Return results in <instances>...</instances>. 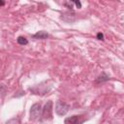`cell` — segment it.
I'll return each instance as SVG.
<instances>
[{
    "mask_svg": "<svg viewBox=\"0 0 124 124\" xmlns=\"http://www.w3.org/2000/svg\"><path fill=\"white\" fill-rule=\"evenodd\" d=\"M82 122H83V118L81 115H72L64 120L65 124H81Z\"/></svg>",
    "mask_w": 124,
    "mask_h": 124,
    "instance_id": "277c9868",
    "label": "cell"
},
{
    "mask_svg": "<svg viewBox=\"0 0 124 124\" xmlns=\"http://www.w3.org/2000/svg\"><path fill=\"white\" fill-rule=\"evenodd\" d=\"M16 41H17V43H18L19 45H22V46H25V45L28 44L27 39H26L25 37H23V36H19V37H17Z\"/></svg>",
    "mask_w": 124,
    "mask_h": 124,
    "instance_id": "52a82bcc",
    "label": "cell"
},
{
    "mask_svg": "<svg viewBox=\"0 0 124 124\" xmlns=\"http://www.w3.org/2000/svg\"><path fill=\"white\" fill-rule=\"evenodd\" d=\"M42 112V106L39 103H35L32 105L30 108V119L31 120H36L41 116Z\"/></svg>",
    "mask_w": 124,
    "mask_h": 124,
    "instance_id": "7a4b0ae2",
    "label": "cell"
},
{
    "mask_svg": "<svg viewBox=\"0 0 124 124\" xmlns=\"http://www.w3.org/2000/svg\"><path fill=\"white\" fill-rule=\"evenodd\" d=\"M97 39H98V40L103 41V40H104V34H103V33H101V32H99V33L97 34Z\"/></svg>",
    "mask_w": 124,
    "mask_h": 124,
    "instance_id": "ba28073f",
    "label": "cell"
},
{
    "mask_svg": "<svg viewBox=\"0 0 124 124\" xmlns=\"http://www.w3.org/2000/svg\"><path fill=\"white\" fill-rule=\"evenodd\" d=\"M4 5H5V2H4V1H1V0H0V6H4Z\"/></svg>",
    "mask_w": 124,
    "mask_h": 124,
    "instance_id": "30bf717a",
    "label": "cell"
},
{
    "mask_svg": "<svg viewBox=\"0 0 124 124\" xmlns=\"http://www.w3.org/2000/svg\"><path fill=\"white\" fill-rule=\"evenodd\" d=\"M108 79H109L108 76H107L105 73H103L100 77H98V78H97L96 82H97V83H99V82H103V81H106V80H108Z\"/></svg>",
    "mask_w": 124,
    "mask_h": 124,
    "instance_id": "8992f818",
    "label": "cell"
},
{
    "mask_svg": "<svg viewBox=\"0 0 124 124\" xmlns=\"http://www.w3.org/2000/svg\"><path fill=\"white\" fill-rule=\"evenodd\" d=\"M42 112H43V116L45 119L48 120L52 118V102L51 101H48L45 105L44 108L42 109Z\"/></svg>",
    "mask_w": 124,
    "mask_h": 124,
    "instance_id": "3957f363",
    "label": "cell"
},
{
    "mask_svg": "<svg viewBox=\"0 0 124 124\" xmlns=\"http://www.w3.org/2000/svg\"><path fill=\"white\" fill-rule=\"evenodd\" d=\"M73 4H75L78 9H80V8H81V3H80L79 1H73Z\"/></svg>",
    "mask_w": 124,
    "mask_h": 124,
    "instance_id": "9c48e42d",
    "label": "cell"
},
{
    "mask_svg": "<svg viewBox=\"0 0 124 124\" xmlns=\"http://www.w3.org/2000/svg\"><path fill=\"white\" fill-rule=\"evenodd\" d=\"M69 108H70V106H69L68 104H66L65 102L58 101V102H56V104H55V112H56V114H58L59 116L65 115V114L69 111Z\"/></svg>",
    "mask_w": 124,
    "mask_h": 124,
    "instance_id": "6da1fadb",
    "label": "cell"
},
{
    "mask_svg": "<svg viewBox=\"0 0 124 124\" xmlns=\"http://www.w3.org/2000/svg\"><path fill=\"white\" fill-rule=\"evenodd\" d=\"M34 39H40V40H45L46 38H48V34L46 31H39L36 34L33 35Z\"/></svg>",
    "mask_w": 124,
    "mask_h": 124,
    "instance_id": "5b68a950",
    "label": "cell"
}]
</instances>
